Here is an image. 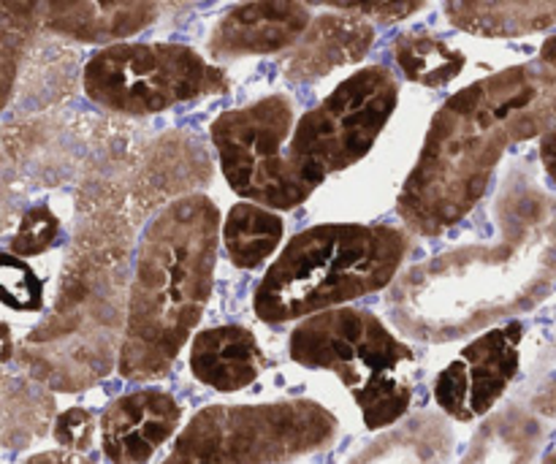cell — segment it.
I'll return each instance as SVG.
<instances>
[{
	"mask_svg": "<svg viewBox=\"0 0 556 464\" xmlns=\"http://www.w3.org/2000/svg\"><path fill=\"white\" fill-rule=\"evenodd\" d=\"M182 407L168 391L139 389L117 397L101 416V449L112 464H147L177 435Z\"/></svg>",
	"mask_w": 556,
	"mask_h": 464,
	"instance_id": "cell-14",
	"label": "cell"
},
{
	"mask_svg": "<svg viewBox=\"0 0 556 464\" xmlns=\"http://www.w3.org/2000/svg\"><path fill=\"white\" fill-rule=\"evenodd\" d=\"M454 435L451 424L438 416H418L380 435L345 464H451Z\"/></svg>",
	"mask_w": 556,
	"mask_h": 464,
	"instance_id": "cell-19",
	"label": "cell"
},
{
	"mask_svg": "<svg viewBox=\"0 0 556 464\" xmlns=\"http://www.w3.org/2000/svg\"><path fill=\"white\" fill-rule=\"evenodd\" d=\"M307 5H331L345 14L372 16L378 22H400L424 5V0H302Z\"/></svg>",
	"mask_w": 556,
	"mask_h": 464,
	"instance_id": "cell-26",
	"label": "cell"
},
{
	"mask_svg": "<svg viewBox=\"0 0 556 464\" xmlns=\"http://www.w3.org/2000/svg\"><path fill=\"white\" fill-rule=\"evenodd\" d=\"M101 424L96 422L90 411L85 407H68L60 413L52 424V438L58 440L60 449L76 451V454H90L96 446V429Z\"/></svg>",
	"mask_w": 556,
	"mask_h": 464,
	"instance_id": "cell-24",
	"label": "cell"
},
{
	"mask_svg": "<svg viewBox=\"0 0 556 464\" xmlns=\"http://www.w3.org/2000/svg\"><path fill=\"white\" fill-rule=\"evenodd\" d=\"M394 54L400 68L410 81L427 87H443L462 74L465 68V54L451 49L440 38L427 33H405L396 38Z\"/></svg>",
	"mask_w": 556,
	"mask_h": 464,
	"instance_id": "cell-22",
	"label": "cell"
},
{
	"mask_svg": "<svg viewBox=\"0 0 556 464\" xmlns=\"http://www.w3.org/2000/svg\"><path fill=\"white\" fill-rule=\"evenodd\" d=\"M400 101L396 76L386 65H369L348 76L326 101L299 120L288 158L318 188L329 174L362 161L383 134Z\"/></svg>",
	"mask_w": 556,
	"mask_h": 464,
	"instance_id": "cell-9",
	"label": "cell"
},
{
	"mask_svg": "<svg viewBox=\"0 0 556 464\" xmlns=\"http://www.w3.org/2000/svg\"><path fill=\"white\" fill-rule=\"evenodd\" d=\"M494 242L465 244L394 280L389 313L418 342H451L538 308L556 286V201L527 177L503 199Z\"/></svg>",
	"mask_w": 556,
	"mask_h": 464,
	"instance_id": "cell-1",
	"label": "cell"
},
{
	"mask_svg": "<svg viewBox=\"0 0 556 464\" xmlns=\"http://www.w3.org/2000/svg\"><path fill=\"white\" fill-rule=\"evenodd\" d=\"M3 297L5 304L14 310L41 308V288L36 275L22 261H16L14 253H5L3 259Z\"/></svg>",
	"mask_w": 556,
	"mask_h": 464,
	"instance_id": "cell-25",
	"label": "cell"
},
{
	"mask_svg": "<svg viewBox=\"0 0 556 464\" xmlns=\"http://www.w3.org/2000/svg\"><path fill=\"white\" fill-rule=\"evenodd\" d=\"M462 464H556V378L486 418Z\"/></svg>",
	"mask_w": 556,
	"mask_h": 464,
	"instance_id": "cell-13",
	"label": "cell"
},
{
	"mask_svg": "<svg viewBox=\"0 0 556 464\" xmlns=\"http://www.w3.org/2000/svg\"><path fill=\"white\" fill-rule=\"evenodd\" d=\"M309 22V9L302 0H248L217 22L210 52L217 60L282 52L304 36Z\"/></svg>",
	"mask_w": 556,
	"mask_h": 464,
	"instance_id": "cell-15",
	"label": "cell"
},
{
	"mask_svg": "<svg viewBox=\"0 0 556 464\" xmlns=\"http://www.w3.org/2000/svg\"><path fill=\"white\" fill-rule=\"evenodd\" d=\"M22 464H101L87 454H76V451L60 449V451H43V454L30 456Z\"/></svg>",
	"mask_w": 556,
	"mask_h": 464,
	"instance_id": "cell-27",
	"label": "cell"
},
{
	"mask_svg": "<svg viewBox=\"0 0 556 464\" xmlns=\"http://www.w3.org/2000/svg\"><path fill=\"white\" fill-rule=\"evenodd\" d=\"M375 27L367 16L324 14L309 22L304 36L282 60V74L291 81H315L342 65L358 63L372 49Z\"/></svg>",
	"mask_w": 556,
	"mask_h": 464,
	"instance_id": "cell-16",
	"label": "cell"
},
{
	"mask_svg": "<svg viewBox=\"0 0 556 464\" xmlns=\"http://www.w3.org/2000/svg\"><path fill=\"white\" fill-rule=\"evenodd\" d=\"M220 210L206 196L174 199L147 226L136 253L119 375L134 384L172 373L212 297Z\"/></svg>",
	"mask_w": 556,
	"mask_h": 464,
	"instance_id": "cell-4",
	"label": "cell"
},
{
	"mask_svg": "<svg viewBox=\"0 0 556 464\" xmlns=\"http://www.w3.org/2000/svg\"><path fill=\"white\" fill-rule=\"evenodd\" d=\"M525 326L508 321L483 331L434 380V402L459 424L489 416L519 375Z\"/></svg>",
	"mask_w": 556,
	"mask_h": 464,
	"instance_id": "cell-12",
	"label": "cell"
},
{
	"mask_svg": "<svg viewBox=\"0 0 556 464\" xmlns=\"http://www.w3.org/2000/svg\"><path fill=\"white\" fill-rule=\"evenodd\" d=\"M288 353L299 367L337 375L372 432L396 427L410 411L416 353L369 310L307 315L291 331Z\"/></svg>",
	"mask_w": 556,
	"mask_h": 464,
	"instance_id": "cell-6",
	"label": "cell"
},
{
	"mask_svg": "<svg viewBox=\"0 0 556 464\" xmlns=\"http://www.w3.org/2000/svg\"><path fill=\"white\" fill-rule=\"evenodd\" d=\"M161 5H166V9H182V5L193 3V0H157Z\"/></svg>",
	"mask_w": 556,
	"mask_h": 464,
	"instance_id": "cell-30",
	"label": "cell"
},
{
	"mask_svg": "<svg viewBox=\"0 0 556 464\" xmlns=\"http://www.w3.org/2000/svg\"><path fill=\"white\" fill-rule=\"evenodd\" d=\"M81 85L92 103L130 117L228 90L226 74L182 43H109L87 60Z\"/></svg>",
	"mask_w": 556,
	"mask_h": 464,
	"instance_id": "cell-8",
	"label": "cell"
},
{
	"mask_svg": "<svg viewBox=\"0 0 556 464\" xmlns=\"http://www.w3.org/2000/svg\"><path fill=\"white\" fill-rule=\"evenodd\" d=\"M541 161H543V168L548 172V177H552L556 185V130L541 139Z\"/></svg>",
	"mask_w": 556,
	"mask_h": 464,
	"instance_id": "cell-28",
	"label": "cell"
},
{
	"mask_svg": "<svg viewBox=\"0 0 556 464\" xmlns=\"http://www.w3.org/2000/svg\"><path fill=\"white\" fill-rule=\"evenodd\" d=\"M554 130L556 36L535 60L486 76L438 109L396 215L418 237L448 231L476 210L510 145Z\"/></svg>",
	"mask_w": 556,
	"mask_h": 464,
	"instance_id": "cell-2",
	"label": "cell"
},
{
	"mask_svg": "<svg viewBox=\"0 0 556 464\" xmlns=\"http://www.w3.org/2000/svg\"><path fill=\"white\" fill-rule=\"evenodd\" d=\"M52 389L30 375H3V449L20 451L36 443L54 424Z\"/></svg>",
	"mask_w": 556,
	"mask_h": 464,
	"instance_id": "cell-20",
	"label": "cell"
},
{
	"mask_svg": "<svg viewBox=\"0 0 556 464\" xmlns=\"http://www.w3.org/2000/svg\"><path fill=\"white\" fill-rule=\"evenodd\" d=\"M340 422L315 400L201 407L161 464H286L329 449Z\"/></svg>",
	"mask_w": 556,
	"mask_h": 464,
	"instance_id": "cell-7",
	"label": "cell"
},
{
	"mask_svg": "<svg viewBox=\"0 0 556 464\" xmlns=\"http://www.w3.org/2000/svg\"><path fill=\"white\" fill-rule=\"evenodd\" d=\"M291 125L293 106L286 96L261 98L212 123V145L233 193L269 210H293L313 196L315 185L288 158Z\"/></svg>",
	"mask_w": 556,
	"mask_h": 464,
	"instance_id": "cell-10",
	"label": "cell"
},
{
	"mask_svg": "<svg viewBox=\"0 0 556 464\" xmlns=\"http://www.w3.org/2000/svg\"><path fill=\"white\" fill-rule=\"evenodd\" d=\"M266 356L248 326L226 324L199 331L190 342V373L199 384L233 394L258 380Z\"/></svg>",
	"mask_w": 556,
	"mask_h": 464,
	"instance_id": "cell-17",
	"label": "cell"
},
{
	"mask_svg": "<svg viewBox=\"0 0 556 464\" xmlns=\"http://www.w3.org/2000/svg\"><path fill=\"white\" fill-rule=\"evenodd\" d=\"M410 237L394 226L326 223L296 234L255 288L264 324H291L378 293L400 275Z\"/></svg>",
	"mask_w": 556,
	"mask_h": 464,
	"instance_id": "cell-5",
	"label": "cell"
},
{
	"mask_svg": "<svg viewBox=\"0 0 556 464\" xmlns=\"http://www.w3.org/2000/svg\"><path fill=\"white\" fill-rule=\"evenodd\" d=\"M11 356H14V348H11V329L9 324H3V364H9Z\"/></svg>",
	"mask_w": 556,
	"mask_h": 464,
	"instance_id": "cell-29",
	"label": "cell"
},
{
	"mask_svg": "<svg viewBox=\"0 0 556 464\" xmlns=\"http://www.w3.org/2000/svg\"><path fill=\"white\" fill-rule=\"evenodd\" d=\"M60 237V221L52 215L49 206H33L22 215L16 234L9 242V253L20 255V259H30V255L43 253L54 244Z\"/></svg>",
	"mask_w": 556,
	"mask_h": 464,
	"instance_id": "cell-23",
	"label": "cell"
},
{
	"mask_svg": "<svg viewBox=\"0 0 556 464\" xmlns=\"http://www.w3.org/2000/svg\"><path fill=\"white\" fill-rule=\"evenodd\" d=\"M445 11L478 36H525L556 25V0H445Z\"/></svg>",
	"mask_w": 556,
	"mask_h": 464,
	"instance_id": "cell-18",
	"label": "cell"
},
{
	"mask_svg": "<svg viewBox=\"0 0 556 464\" xmlns=\"http://www.w3.org/2000/svg\"><path fill=\"white\" fill-rule=\"evenodd\" d=\"M286 223L280 215L261 204H237L228 212L223 223V244L228 250V259L239 269H255L264 264L277 244L282 242Z\"/></svg>",
	"mask_w": 556,
	"mask_h": 464,
	"instance_id": "cell-21",
	"label": "cell"
},
{
	"mask_svg": "<svg viewBox=\"0 0 556 464\" xmlns=\"http://www.w3.org/2000/svg\"><path fill=\"white\" fill-rule=\"evenodd\" d=\"M128 193L114 174L79 190V223L54 308L20 342V369L52 391L76 394L119 367L130 299Z\"/></svg>",
	"mask_w": 556,
	"mask_h": 464,
	"instance_id": "cell-3",
	"label": "cell"
},
{
	"mask_svg": "<svg viewBox=\"0 0 556 464\" xmlns=\"http://www.w3.org/2000/svg\"><path fill=\"white\" fill-rule=\"evenodd\" d=\"M157 0H3V96L9 106L16 71L38 38L117 43L157 20Z\"/></svg>",
	"mask_w": 556,
	"mask_h": 464,
	"instance_id": "cell-11",
	"label": "cell"
}]
</instances>
